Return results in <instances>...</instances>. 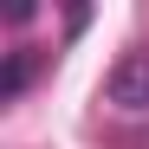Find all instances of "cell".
<instances>
[{"label": "cell", "mask_w": 149, "mask_h": 149, "mask_svg": "<svg viewBox=\"0 0 149 149\" xmlns=\"http://www.w3.org/2000/svg\"><path fill=\"white\" fill-rule=\"evenodd\" d=\"M104 97L117 110H149V52H123L104 78Z\"/></svg>", "instance_id": "cell-1"}, {"label": "cell", "mask_w": 149, "mask_h": 149, "mask_svg": "<svg viewBox=\"0 0 149 149\" xmlns=\"http://www.w3.org/2000/svg\"><path fill=\"white\" fill-rule=\"evenodd\" d=\"M39 45H13V52H7V71H0V97H19V91H26L33 78H39Z\"/></svg>", "instance_id": "cell-2"}]
</instances>
